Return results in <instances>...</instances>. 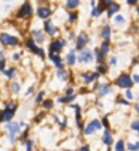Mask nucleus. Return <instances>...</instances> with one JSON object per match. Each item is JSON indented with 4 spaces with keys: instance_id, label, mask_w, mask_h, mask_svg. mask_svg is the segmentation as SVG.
<instances>
[{
    "instance_id": "obj_1",
    "label": "nucleus",
    "mask_w": 139,
    "mask_h": 151,
    "mask_svg": "<svg viewBox=\"0 0 139 151\" xmlns=\"http://www.w3.org/2000/svg\"><path fill=\"white\" fill-rule=\"evenodd\" d=\"M21 126H22L21 123H9V124L6 126L8 132H9V138H11V142H14V141H15V136H17V133L19 132Z\"/></svg>"
},
{
    "instance_id": "obj_2",
    "label": "nucleus",
    "mask_w": 139,
    "mask_h": 151,
    "mask_svg": "<svg viewBox=\"0 0 139 151\" xmlns=\"http://www.w3.org/2000/svg\"><path fill=\"white\" fill-rule=\"evenodd\" d=\"M108 50H109V44H108V40H105L103 44H102V47H100V48H97V51H96V57H97V60H99L100 63L105 60V55H106Z\"/></svg>"
},
{
    "instance_id": "obj_3",
    "label": "nucleus",
    "mask_w": 139,
    "mask_h": 151,
    "mask_svg": "<svg viewBox=\"0 0 139 151\" xmlns=\"http://www.w3.org/2000/svg\"><path fill=\"white\" fill-rule=\"evenodd\" d=\"M0 40H2V44H5V45H17L18 44V39L14 37V36H9L8 33L0 35Z\"/></svg>"
},
{
    "instance_id": "obj_4",
    "label": "nucleus",
    "mask_w": 139,
    "mask_h": 151,
    "mask_svg": "<svg viewBox=\"0 0 139 151\" xmlns=\"http://www.w3.org/2000/svg\"><path fill=\"white\" fill-rule=\"evenodd\" d=\"M102 127V123L99 121V120H93L90 124H87V127H85V133L87 135H91L93 132L96 130V129H100Z\"/></svg>"
},
{
    "instance_id": "obj_5",
    "label": "nucleus",
    "mask_w": 139,
    "mask_h": 151,
    "mask_svg": "<svg viewBox=\"0 0 139 151\" xmlns=\"http://www.w3.org/2000/svg\"><path fill=\"white\" fill-rule=\"evenodd\" d=\"M30 15H32V6H30V3H24L18 12V17L26 18V17H30Z\"/></svg>"
},
{
    "instance_id": "obj_6",
    "label": "nucleus",
    "mask_w": 139,
    "mask_h": 151,
    "mask_svg": "<svg viewBox=\"0 0 139 151\" xmlns=\"http://www.w3.org/2000/svg\"><path fill=\"white\" fill-rule=\"evenodd\" d=\"M117 84L120 85V87L129 88L130 85H132V79H130V76H127V75H121V76L117 79Z\"/></svg>"
},
{
    "instance_id": "obj_7",
    "label": "nucleus",
    "mask_w": 139,
    "mask_h": 151,
    "mask_svg": "<svg viewBox=\"0 0 139 151\" xmlns=\"http://www.w3.org/2000/svg\"><path fill=\"white\" fill-rule=\"evenodd\" d=\"M91 58H93V54H91V51H88V50H84V51L79 54V57H78V60H79L81 63H90Z\"/></svg>"
},
{
    "instance_id": "obj_8",
    "label": "nucleus",
    "mask_w": 139,
    "mask_h": 151,
    "mask_svg": "<svg viewBox=\"0 0 139 151\" xmlns=\"http://www.w3.org/2000/svg\"><path fill=\"white\" fill-rule=\"evenodd\" d=\"M88 42V37H87V35L85 33H81L79 36H78V42H76V48L78 50H82L84 47H85V44Z\"/></svg>"
},
{
    "instance_id": "obj_9",
    "label": "nucleus",
    "mask_w": 139,
    "mask_h": 151,
    "mask_svg": "<svg viewBox=\"0 0 139 151\" xmlns=\"http://www.w3.org/2000/svg\"><path fill=\"white\" fill-rule=\"evenodd\" d=\"M64 44H66L64 40H55V42H53V44L50 45V51H51V52H58Z\"/></svg>"
},
{
    "instance_id": "obj_10",
    "label": "nucleus",
    "mask_w": 139,
    "mask_h": 151,
    "mask_svg": "<svg viewBox=\"0 0 139 151\" xmlns=\"http://www.w3.org/2000/svg\"><path fill=\"white\" fill-rule=\"evenodd\" d=\"M14 109H15V106L11 105L9 109L3 111V121H11V120H12V117H14Z\"/></svg>"
},
{
    "instance_id": "obj_11",
    "label": "nucleus",
    "mask_w": 139,
    "mask_h": 151,
    "mask_svg": "<svg viewBox=\"0 0 139 151\" xmlns=\"http://www.w3.org/2000/svg\"><path fill=\"white\" fill-rule=\"evenodd\" d=\"M37 15L45 19V18H48L51 15V9H48V8H39L37 9Z\"/></svg>"
},
{
    "instance_id": "obj_12",
    "label": "nucleus",
    "mask_w": 139,
    "mask_h": 151,
    "mask_svg": "<svg viewBox=\"0 0 139 151\" xmlns=\"http://www.w3.org/2000/svg\"><path fill=\"white\" fill-rule=\"evenodd\" d=\"M45 30H46V33H48V35H51V36H54L55 35V27H54V24L53 23H50V21H46V23H45Z\"/></svg>"
},
{
    "instance_id": "obj_13",
    "label": "nucleus",
    "mask_w": 139,
    "mask_h": 151,
    "mask_svg": "<svg viewBox=\"0 0 139 151\" xmlns=\"http://www.w3.org/2000/svg\"><path fill=\"white\" fill-rule=\"evenodd\" d=\"M27 47H29V48H30L32 51H35L36 54H39L40 57H43V51H42L40 48H37V47L35 45V42H32V40H29V42H27Z\"/></svg>"
},
{
    "instance_id": "obj_14",
    "label": "nucleus",
    "mask_w": 139,
    "mask_h": 151,
    "mask_svg": "<svg viewBox=\"0 0 139 151\" xmlns=\"http://www.w3.org/2000/svg\"><path fill=\"white\" fill-rule=\"evenodd\" d=\"M118 9H120V5H117V3H111V5L108 6V15L112 17L115 12H118Z\"/></svg>"
},
{
    "instance_id": "obj_15",
    "label": "nucleus",
    "mask_w": 139,
    "mask_h": 151,
    "mask_svg": "<svg viewBox=\"0 0 139 151\" xmlns=\"http://www.w3.org/2000/svg\"><path fill=\"white\" fill-rule=\"evenodd\" d=\"M50 58L55 63V66H57L58 69H61V60H60V57H58V55H55L54 52H51V54H50Z\"/></svg>"
},
{
    "instance_id": "obj_16",
    "label": "nucleus",
    "mask_w": 139,
    "mask_h": 151,
    "mask_svg": "<svg viewBox=\"0 0 139 151\" xmlns=\"http://www.w3.org/2000/svg\"><path fill=\"white\" fill-rule=\"evenodd\" d=\"M97 78H99V72H97V73H85V75H84L85 82H91L93 79H97Z\"/></svg>"
},
{
    "instance_id": "obj_17",
    "label": "nucleus",
    "mask_w": 139,
    "mask_h": 151,
    "mask_svg": "<svg viewBox=\"0 0 139 151\" xmlns=\"http://www.w3.org/2000/svg\"><path fill=\"white\" fill-rule=\"evenodd\" d=\"M103 142H105L106 145H111V142H112V136H111V132H109V130L105 132V135H103Z\"/></svg>"
},
{
    "instance_id": "obj_18",
    "label": "nucleus",
    "mask_w": 139,
    "mask_h": 151,
    "mask_svg": "<svg viewBox=\"0 0 139 151\" xmlns=\"http://www.w3.org/2000/svg\"><path fill=\"white\" fill-rule=\"evenodd\" d=\"M109 91H111L109 85H102V87L99 88V96H105V94H108Z\"/></svg>"
},
{
    "instance_id": "obj_19",
    "label": "nucleus",
    "mask_w": 139,
    "mask_h": 151,
    "mask_svg": "<svg viewBox=\"0 0 139 151\" xmlns=\"http://www.w3.org/2000/svg\"><path fill=\"white\" fill-rule=\"evenodd\" d=\"M75 60H76L75 51H71V52H69V55H67V63L69 64H75Z\"/></svg>"
},
{
    "instance_id": "obj_20",
    "label": "nucleus",
    "mask_w": 139,
    "mask_h": 151,
    "mask_svg": "<svg viewBox=\"0 0 139 151\" xmlns=\"http://www.w3.org/2000/svg\"><path fill=\"white\" fill-rule=\"evenodd\" d=\"M33 37L37 40V42H43V35L37 30H33Z\"/></svg>"
},
{
    "instance_id": "obj_21",
    "label": "nucleus",
    "mask_w": 139,
    "mask_h": 151,
    "mask_svg": "<svg viewBox=\"0 0 139 151\" xmlns=\"http://www.w3.org/2000/svg\"><path fill=\"white\" fill-rule=\"evenodd\" d=\"M79 5V0H67V8L69 9H73Z\"/></svg>"
},
{
    "instance_id": "obj_22",
    "label": "nucleus",
    "mask_w": 139,
    "mask_h": 151,
    "mask_svg": "<svg viewBox=\"0 0 139 151\" xmlns=\"http://www.w3.org/2000/svg\"><path fill=\"white\" fill-rule=\"evenodd\" d=\"M102 36L105 37V40H109V36H111V29L109 27H105L102 30Z\"/></svg>"
},
{
    "instance_id": "obj_23",
    "label": "nucleus",
    "mask_w": 139,
    "mask_h": 151,
    "mask_svg": "<svg viewBox=\"0 0 139 151\" xmlns=\"http://www.w3.org/2000/svg\"><path fill=\"white\" fill-rule=\"evenodd\" d=\"M115 151H124V142L123 141L117 142V145H115Z\"/></svg>"
},
{
    "instance_id": "obj_24",
    "label": "nucleus",
    "mask_w": 139,
    "mask_h": 151,
    "mask_svg": "<svg viewBox=\"0 0 139 151\" xmlns=\"http://www.w3.org/2000/svg\"><path fill=\"white\" fill-rule=\"evenodd\" d=\"M58 78H60V79H63V81H66V79H67V73H66L64 70L58 69Z\"/></svg>"
},
{
    "instance_id": "obj_25",
    "label": "nucleus",
    "mask_w": 139,
    "mask_h": 151,
    "mask_svg": "<svg viewBox=\"0 0 139 151\" xmlns=\"http://www.w3.org/2000/svg\"><path fill=\"white\" fill-rule=\"evenodd\" d=\"M129 150H130V151H138V150H139V142L130 144V145H129Z\"/></svg>"
},
{
    "instance_id": "obj_26",
    "label": "nucleus",
    "mask_w": 139,
    "mask_h": 151,
    "mask_svg": "<svg viewBox=\"0 0 139 151\" xmlns=\"http://www.w3.org/2000/svg\"><path fill=\"white\" fill-rule=\"evenodd\" d=\"M115 23H118V24L124 23V17H121V15H117V17H115Z\"/></svg>"
},
{
    "instance_id": "obj_27",
    "label": "nucleus",
    "mask_w": 139,
    "mask_h": 151,
    "mask_svg": "<svg viewBox=\"0 0 139 151\" xmlns=\"http://www.w3.org/2000/svg\"><path fill=\"white\" fill-rule=\"evenodd\" d=\"M132 129H133V130H136V132H139V121H133L132 123Z\"/></svg>"
},
{
    "instance_id": "obj_28",
    "label": "nucleus",
    "mask_w": 139,
    "mask_h": 151,
    "mask_svg": "<svg viewBox=\"0 0 139 151\" xmlns=\"http://www.w3.org/2000/svg\"><path fill=\"white\" fill-rule=\"evenodd\" d=\"M12 91L14 93H18L19 91V85L18 84H12Z\"/></svg>"
},
{
    "instance_id": "obj_29",
    "label": "nucleus",
    "mask_w": 139,
    "mask_h": 151,
    "mask_svg": "<svg viewBox=\"0 0 139 151\" xmlns=\"http://www.w3.org/2000/svg\"><path fill=\"white\" fill-rule=\"evenodd\" d=\"M43 106H45V108H46V109H50V108H51V106H53V102H51V100H46V102H45V103H43Z\"/></svg>"
},
{
    "instance_id": "obj_30",
    "label": "nucleus",
    "mask_w": 139,
    "mask_h": 151,
    "mask_svg": "<svg viewBox=\"0 0 139 151\" xmlns=\"http://www.w3.org/2000/svg\"><path fill=\"white\" fill-rule=\"evenodd\" d=\"M5 73H6V76H9V78H12V75L15 73V70H14V69H9V70H6Z\"/></svg>"
},
{
    "instance_id": "obj_31",
    "label": "nucleus",
    "mask_w": 139,
    "mask_h": 151,
    "mask_svg": "<svg viewBox=\"0 0 139 151\" xmlns=\"http://www.w3.org/2000/svg\"><path fill=\"white\" fill-rule=\"evenodd\" d=\"M32 147H33V142H32V141H29V142H27V145H26V151H32Z\"/></svg>"
},
{
    "instance_id": "obj_32",
    "label": "nucleus",
    "mask_w": 139,
    "mask_h": 151,
    "mask_svg": "<svg viewBox=\"0 0 139 151\" xmlns=\"http://www.w3.org/2000/svg\"><path fill=\"white\" fill-rule=\"evenodd\" d=\"M97 70H99V73H103V72H106V68L105 66H99Z\"/></svg>"
},
{
    "instance_id": "obj_33",
    "label": "nucleus",
    "mask_w": 139,
    "mask_h": 151,
    "mask_svg": "<svg viewBox=\"0 0 139 151\" xmlns=\"http://www.w3.org/2000/svg\"><path fill=\"white\" fill-rule=\"evenodd\" d=\"M76 19V14H71L69 15V21H75Z\"/></svg>"
},
{
    "instance_id": "obj_34",
    "label": "nucleus",
    "mask_w": 139,
    "mask_h": 151,
    "mask_svg": "<svg viewBox=\"0 0 139 151\" xmlns=\"http://www.w3.org/2000/svg\"><path fill=\"white\" fill-rule=\"evenodd\" d=\"M42 97H43V93H39L36 97V102H42Z\"/></svg>"
},
{
    "instance_id": "obj_35",
    "label": "nucleus",
    "mask_w": 139,
    "mask_h": 151,
    "mask_svg": "<svg viewBox=\"0 0 139 151\" xmlns=\"http://www.w3.org/2000/svg\"><path fill=\"white\" fill-rule=\"evenodd\" d=\"M126 96H127V99H132V97H133V94H132V91H130V90H127V91H126Z\"/></svg>"
},
{
    "instance_id": "obj_36",
    "label": "nucleus",
    "mask_w": 139,
    "mask_h": 151,
    "mask_svg": "<svg viewBox=\"0 0 139 151\" xmlns=\"http://www.w3.org/2000/svg\"><path fill=\"white\" fill-rule=\"evenodd\" d=\"M0 69H5V60H0Z\"/></svg>"
},
{
    "instance_id": "obj_37",
    "label": "nucleus",
    "mask_w": 139,
    "mask_h": 151,
    "mask_svg": "<svg viewBox=\"0 0 139 151\" xmlns=\"http://www.w3.org/2000/svg\"><path fill=\"white\" fill-rule=\"evenodd\" d=\"M66 93H67V96H72V94H73V90H72V88H67Z\"/></svg>"
},
{
    "instance_id": "obj_38",
    "label": "nucleus",
    "mask_w": 139,
    "mask_h": 151,
    "mask_svg": "<svg viewBox=\"0 0 139 151\" xmlns=\"http://www.w3.org/2000/svg\"><path fill=\"white\" fill-rule=\"evenodd\" d=\"M136 2H138V0H127L129 5H136Z\"/></svg>"
},
{
    "instance_id": "obj_39",
    "label": "nucleus",
    "mask_w": 139,
    "mask_h": 151,
    "mask_svg": "<svg viewBox=\"0 0 139 151\" xmlns=\"http://www.w3.org/2000/svg\"><path fill=\"white\" fill-rule=\"evenodd\" d=\"M133 79H135V82H139V75H135Z\"/></svg>"
},
{
    "instance_id": "obj_40",
    "label": "nucleus",
    "mask_w": 139,
    "mask_h": 151,
    "mask_svg": "<svg viewBox=\"0 0 139 151\" xmlns=\"http://www.w3.org/2000/svg\"><path fill=\"white\" fill-rule=\"evenodd\" d=\"M81 151H90V147H82Z\"/></svg>"
},
{
    "instance_id": "obj_41",
    "label": "nucleus",
    "mask_w": 139,
    "mask_h": 151,
    "mask_svg": "<svg viewBox=\"0 0 139 151\" xmlns=\"http://www.w3.org/2000/svg\"><path fill=\"white\" fill-rule=\"evenodd\" d=\"M111 63H112V66H115V63H117V58H112Z\"/></svg>"
},
{
    "instance_id": "obj_42",
    "label": "nucleus",
    "mask_w": 139,
    "mask_h": 151,
    "mask_svg": "<svg viewBox=\"0 0 139 151\" xmlns=\"http://www.w3.org/2000/svg\"><path fill=\"white\" fill-rule=\"evenodd\" d=\"M118 102H120V103H124V105H127V103H129V102H127V100H123V99H120V100H118Z\"/></svg>"
},
{
    "instance_id": "obj_43",
    "label": "nucleus",
    "mask_w": 139,
    "mask_h": 151,
    "mask_svg": "<svg viewBox=\"0 0 139 151\" xmlns=\"http://www.w3.org/2000/svg\"><path fill=\"white\" fill-rule=\"evenodd\" d=\"M0 121H3V111H0Z\"/></svg>"
},
{
    "instance_id": "obj_44",
    "label": "nucleus",
    "mask_w": 139,
    "mask_h": 151,
    "mask_svg": "<svg viewBox=\"0 0 139 151\" xmlns=\"http://www.w3.org/2000/svg\"><path fill=\"white\" fill-rule=\"evenodd\" d=\"M135 109H136V111H138V114H139V103H138V105H135Z\"/></svg>"
},
{
    "instance_id": "obj_45",
    "label": "nucleus",
    "mask_w": 139,
    "mask_h": 151,
    "mask_svg": "<svg viewBox=\"0 0 139 151\" xmlns=\"http://www.w3.org/2000/svg\"><path fill=\"white\" fill-rule=\"evenodd\" d=\"M105 3L106 5H111V0H105Z\"/></svg>"
}]
</instances>
